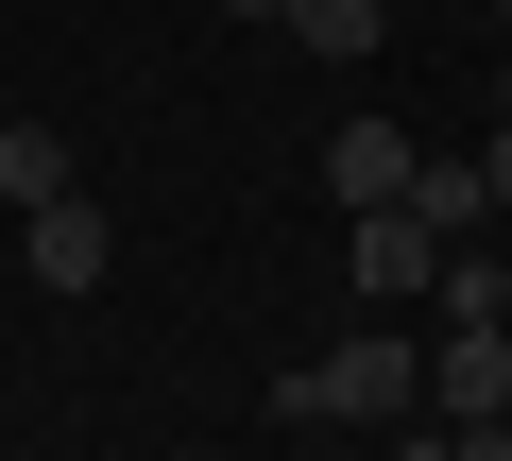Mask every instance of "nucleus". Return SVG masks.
<instances>
[{"mask_svg": "<svg viewBox=\"0 0 512 461\" xmlns=\"http://www.w3.org/2000/svg\"><path fill=\"white\" fill-rule=\"evenodd\" d=\"M274 35H291V52H325V69H359V52L393 35V0H291Z\"/></svg>", "mask_w": 512, "mask_h": 461, "instance_id": "nucleus-5", "label": "nucleus"}, {"mask_svg": "<svg viewBox=\"0 0 512 461\" xmlns=\"http://www.w3.org/2000/svg\"><path fill=\"white\" fill-rule=\"evenodd\" d=\"M478 188H495V205H512V120H495V154H478Z\"/></svg>", "mask_w": 512, "mask_h": 461, "instance_id": "nucleus-9", "label": "nucleus"}, {"mask_svg": "<svg viewBox=\"0 0 512 461\" xmlns=\"http://www.w3.org/2000/svg\"><path fill=\"white\" fill-rule=\"evenodd\" d=\"M52 188H86L69 137H52V120H0V205H52Z\"/></svg>", "mask_w": 512, "mask_h": 461, "instance_id": "nucleus-6", "label": "nucleus"}, {"mask_svg": "<svg viewBox=\"0 0 512 461\" xmlns=\"http://www.w3.org/2000/svg\"><path fill=\"white\" fill-rule=\"evenodd\" d=\"M18 257H35V291H103L120 274V222L86 188H52V205H18Z\"/></svg>", "mask_w": 512, "mask_h": 461, "instance_id": "nucleus-2", "label": "nucleus"}, {"mask_svg": "<svg viewBox=\"0 0 512 461\" xmlns=\"http://www.w3.org/2000/svg\"><path fill=\"white\" fill-rule=\"evenodd\" d=\"M393 461H512V427H410Z\"/></svg>", "mask_w": 512, "mask_h": 461, "instance_id": "nucleus-8", "label": "nucleus"}, {"mask_svg": "<svg viewBox=\"0 0 512 461\" xmlns=\"http://www.w3.org/2000/svg\"><path fill=\"white\" fill-rule=\"evenodd\" d=\"M410 222H427V240H478V222H495V188H478V154H461V171L427 154V171H410Z\"/></svg>", "mask_w": 512, "mask_h": 461, "instance_id": "nucleus-7", "label": "nucleus"}, {"mask_svg": "<svg viewBox=\"0 0 512 461\" xmlns=\"http://www.w3.org/2000/svg\"><path fill=\"white\" fill-rule=\"evenodd\" d=\"M495 18H512V0H495Z\"/></svg>", "mask_w": 512, "mask_h": 461, "instance_id": "nucleus-10", "label": "nucleus"}, {"mask_svg": "<svg viewBox=\"0 0 512 461\" xmlns=\"http://www.w3.org/2000/svg\"><path fill=\"white\" fill-rule=\"evenodd\" d=\"M342 274H359V308H427L444 291V240L410 205H359V240H342Z\"/></svg>", "mask_w": 512, "mask_h": 461, "instance_id": "nucleus-3", "label": "nucleus"}, {"mask_svg": "<svg viewBox=\"0 0 512 461\" xmlns=\"http://www.w3.org/2000/svg\"><path fill=\"white\" fill-rule=\"evenodd\" d=\"M427 410L444 427H512V325H427Z\"/></svg>", "mask_w": 512, "mask_h": 461, "instance_id": "nucleus-1", "label": "nucleus"}, {"mask_svg": "<svg viewBox=\"0 0 512 461\" xmlns=\"http://www.w3.org/2000/svg\"><path fill=\"white\" fill-rule=\"evenodd\" d=\"M410 171H427V154H410V120H342V137H325V188H342V222H359V205H410Z\"/></svg>", "mask_w": 512, "mask_h": 461, "instance_id": "nucleus-4", "label": "nucleus"}, {"mask_svg": "<svg viewBox=\"0 0 512 461\" xmlns=\"http://www.w3.org/2000/svg\"><path fill=\"white\" fill-rule=\"evenodd\" d=\"M0 222H18V205H0Z\"/></svg>", "mask_w": 512, "mask_h": 461, "instance_id": "nucleus-11", "label": "nucleus"}]
</instances>
